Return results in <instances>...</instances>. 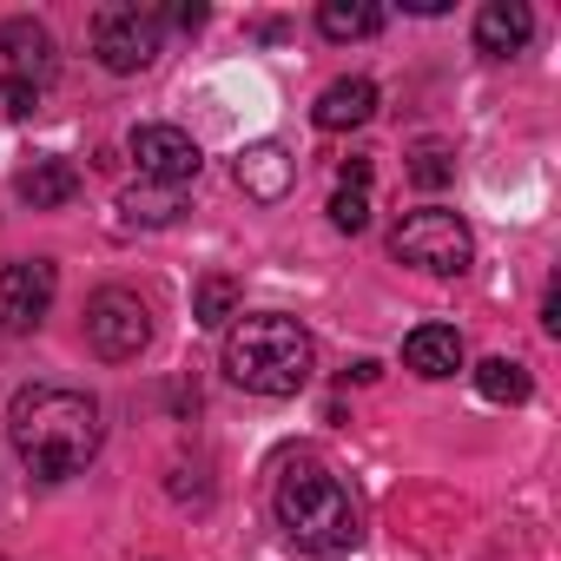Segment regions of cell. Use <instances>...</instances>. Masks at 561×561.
<instances>
[{
	"mask_svg": "<svg viewBox=\"0 0 561 561\" xmlns=\"http://www.w3.org/2000/svg\"><path fill=\"white\" fill-rule=\"evenodd\" d=\"M8 436L21 449V462L41 476V482H67L80 476L100 443H106V423H100V403L87 390H67V383H34L14 397L8 410Z\"/></svg>",
	"mask_w": 561,
	"mask_h": 561,
	"instance_id": "obj_1",
	"label": "cell"
},
{
	"mask_svg": "<svg viewBox=\"0 0 561 561\" xmlns=\"http://www.w3.org/2000/svg\"><path fill=\"white\" fill-rule=\"evenodd\" d=\"M318 370V344L285 311H251L225 331V377L251 397H298Z\"/></svg>",
	"mask_w": 561,
	"mask_h": 561,
	"instance_id": "obj_2",
	"label": "cell"
},
{
	"mask_svg": "<svg viewBox=\"0 0 561 561\" xmlns=\"http://www.w3.org/2000/svg\"><path fill=\"white\" fill-rule=\"evenodd\" d=\"M277 528H285L298 548H311V554H344V548L364 541L351 489L324 462H311V456L277 476Z\"/></svg>",
	"mask_w": 561,
	"mask_h": 561,
	"instance_id": "obj_3",
	"label": "cell"
},
{
	"mask_svg": "<svg viewBox=\"0 0 561 561\" xmlns=\"http://www.w3.org/2000/svg\"><path fill=\"white\" fill-rule=\"evenodd\" d=\"M390 251H397L403 264L430 271V277H462L469 257H476V238H469V225H462L456 211L423 205V211H410V218L390 231Z\"/></svg>",
	"mask_w": 561,
	"mask_h": 561,
	"instance_id": "obj_4",
	"label": "cell"
},
{
	"mask_svg": "<svg viewBox=\"0 0 561 561\" xmlns=\"http://www.w3.org/2000/svg\"><path fill=\"white\" fill-rule=\"evenodd\" d=\"M87 344H93L106 364H133V357L152 344V311H146V298H139V291H119V285L93 291V298H87Z\"/></svg>",
	"mask_w": 561,
	"mask_h": 561,
	"instance_id": "obj_5",
	"label": "cell"
},
{
	"mask_svg": "<svg viewBox=\"0 0 561 561\" xmlns=\"http://www.w3.org/2000/svg\"><path fill=\"white\" fill-rule=\"evenodd\" d=\"M93 54L106 73H146L159 60V14L139 0H113L93 21Z\"/></svg>",
	"mask_w": 561,
	"mask_h": 561,
	"instance_id": "obj_6",
	"label": "cell"
},
{
	"mask_svg": "<svg viewBox=\"0 0 561 561\" xmlns=\"http://www.w3.org/2000/svg\"><path fill=\"white\" fill-rule=\"evenodd\" d=\"M54 291H60V271H54L47 257H14V264H0V331H8V337H27V331L47 318Z\"/></svg>",
	"mask_w": 561,
	"mask_h": 561,
	"instance_id": "obj_7",
	"label": "cell"
},
{
	"mask_svg": "<svg viewBox=\"0 0 561 561\" xmlns=\"http://www.w3.org/2000/svg\"><path fill=\"white\" fill-rule=\"evenodd\" d=\"M133 165H139L146 185H172V192H185V185L198 179L205 152H198V139H192L185 126H139V133H133Z\"/></svg>",
	"mask_w": 561,
	"mask_h": 561,
	"instance_id": "obj_8",
	"label": "cell"
},
{
	"mask_svg": "<svg viewBox=\"0 0 561 561\" xmlns=\"http://www.w3.org/2000/svg\"><path fill=\"white\" fill-rule=\"evenodd\" d=\"M231 179H238V192H244V198L277 205V198L298 185V159H291V146H277V139H251V146L238 152Z\"/></svg>",
	"mask_w": 561,
	"mask_h": 561,
	"instance_id": "obj_9",
	"label": "cell"
},
{
	"mask_svg": "<svg viewBox=\"0 0 561 561\" xmlns=\"http://www.w3.org/2000/svg\"><path fill=\"white\" fill-rule=\"evenodd\" d=\"M0 54H8L14 80H27V87H41L54 73V34L41 21H27V14H14L8 27H0Z\"/></svg>",
	"mask_w": 561,
	"mask_h": 561,
	"instance_id": "obj_10",
	"label": "cell"
},
{
	"mask_svg": "<svg viewBox=\"0 0 561 561\" xmlns=\"http://www.w3.org/2000/svg\"><path fill=\"white\" fill-rule=\"evenodd\" d=\"M528 34H535V14L522 8V0H489V8L476 14V47H482L489 60L522 54V47H528Z\"/></svg>",
	"mask_w": 561,
	"mask_h": 561,
	"instance_id": "obj_11",
	"label": "cell"
},
{
	"mask_svg": "<svg viewBox=\"0 0 561 561\" xmlns=\"http://www.w3.org/2000/svg\"><path fill=\"white\" fill-rule=\"evenodd\" d=\"M403 364H410L416 377L443 383V377H456V370H462V337H456L449 324H423V331H410V337H403Z\"/></svg>",
	"mask_w": 561,
	"mask_h": 561,
	"instance_id": "obj_12",
	"label": "cell"
},
{
	"mask_svg": "<svg viewBox=\"0 0 561 561\" xmlns=\"http://www.w3.org/2000/svg\"><path fill=\"white\" fill-rule=\"evenodd\" d=\"M377 113V87L370 80H337V87H324V100L311 106V119L324 126V133H351V126H364Z\"/></svg>",
	"mask_w": 561,
	"mask_h": 561,
	"instance_id": "obj_13",
	"label": "cell"
},
{
	"mask_svg": "<svg viewBox=\"0 0 561 561\" xmlns=\"http://www.w3.org/2000/svg\"><path fill=\"white\" fill-rule=\"evenodd\" d=\"M80 192V172L67 165V159H34L27 172H21V198L34 205V211H54V205H67Z\"/></svg>",
	"mask_w": 561,
	"mask_h": 561,
	"instance_id": "obj_14",
	"label": "cell"
},
{
	"mask_svg": "<svg viewBox=\"0 0 561 561\" xmlns=\"http://www.w3.org/2000/svg\"><path fill=\"white\" fill-rule=\"evenodd\" d=\"M377 27H383L377 0H324V8H318V34L324 41H370Z\"/></svg>",
	"mask_w": 561,
	"mask_h": 561,
	"instance_id": "obj_15",
	"label": "cell"
},
{
	"mask_svg": "<svg viewBox=\"0 0 561 561\" xmlns=\"http://www.w3.org/2000/svg\"><path fill=\"white\" fill-rule=\"evenodd\" d=\"M119 211H126V225H179V211H185V198L172 192V185H133V192H119Z\"/></svg>",
	"mask_w": 561,
	"mask_h": 561,
	"instance_id": "obj_16",
	"label": "cell"
},
{
	"mask_svg": "<svg viewBox=\"0 0 561 561\" xmlns=\"http://www.w3.org/2000/svg\"><path fill=\"white\" fill-rule=\"evenodd\" d=\"M476 390H482L489 403H528L535 383H528V370H522L515 357H482V364H476Z\"/></svg>",
	"mask_w": 561,
	"mask_h": 561,
	"instance_id": "obj_17",
	"label": "cell"
},
{
	"mask_svg": "<svg viewBox=\"0 0 561 561\" xmlns=\"http://www.w3.org/2000/svg\"><path fill=\"white\" fill-rule=\"evenodd\" d=\"M192 318H198L205 331H225V324L238 318V285H231V277H205L198 298H192Z\"/></svg>",
	"mask_w": 561,
	"mask_h": 561,
	"instance_id": "obj_18",
	"label": "cell"
},
{
	"mask_svg": "<svg viewBox=\"0 0 561 561\" xmlns=\"http://www.w3.org/2000/svg\"><path fill=\"white\" fill-rule=\"evenodd\" d=\"M331 225H337V231H364V225H370V192L337 185V192H331Z\"/></svg>",
	"mask_w": 561,
	"mask_h": 561,
	"instance_id": "obj_19",
	"label": "cell"
},
{
	"mask_svg": "<svg viewBox=\"0 0 561 561\" xmlns=\"http://www.w3.org/2000/svg\"><path fill=\"white\" fill-rule=\"evenodd\" d=\"M410 179H416L423 192H436V185L449 179V152H443V146H416V159H410Z\"/></svg>",
	"mask_w": 561,
	"mask_h": 561,
	"instance_id": "obj_20",
	"label": "cell"
},
{
	"mask_svg": "<svg viewBox=\"0 0 561 561\" xmlns=\"http://www.w3.org/2000/svg\"><path fill=\"white\" fill-rule=\"evenodd\" d=\"M0 100H8V113H14V119H34V106H41V87H27V80H8V87H0Z\"/></svg>",
	"mask_w": 561,
	"mask_h": 561,
	"instance_id": "obj_21",
	"label": "cell"
},
{
	"mask_svg": "<svg viewBox=\"0 0 561 561\" xmlns=\"http://www.w3.org/2000/svg\"><path fill=\"white\" fill-rule=\"evenodd\" d=\"M337 185H357V192H370V159H344V179Z\"/></svg>",
	"mask_w": 561,
	"mask_h": 561,
	"instance_id": "obj_22",
	"label": "cell"
},
{
	"mask_svg": "<svg viewBox=\"0 0 561 561\" xmlns=\"http://www.w3.org/2000/svg\"><path fill=\"white\" fill-rule=\"evenodd\" d=\"M198 21H205L198 0H179V8H172V27H198Z\"/></svg>",
	"mask_w": 561,
	"mask_h": 561,
	"instance_id": "obj_23",
	"label": "cell"
}]
</instances>
